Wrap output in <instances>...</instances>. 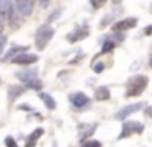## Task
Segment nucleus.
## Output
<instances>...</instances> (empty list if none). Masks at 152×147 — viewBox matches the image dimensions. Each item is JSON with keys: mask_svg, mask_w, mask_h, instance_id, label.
<instances>
[{"mask_svg": "<svg viewBox=\"0 0 152 147\" xmlns=\"http://www.w3.org/2000/svg\"><path fill=\"white\" fill-rule=\"evenodd\" d=\"M149 83V78L145 75H134L131 80L128 82V88H126V97L132 98V97H139L144 93L145 87Z\"/></svg>", "mask_w": 152, "mask_h": 147, "instance_id": "nucleus-1", "label": "nucleus"}, {"mask_svg": "<svg viewBox=\"0 0 152 147\" xmlns=\"http://www.w3.org/2000/svg\"><path fill=\"white\" fill-rule=\"evenodd\" d=\"M53 36H54V28L53 26H49V25L39 26L38 31H36V36H34V44H36L38 51H43V49L49 44V41L53 39Z\"/></svg>", "mask_w": 152, "mask_h": 147, "instance_id": "nucleus-2", "label": "nucleus"}, {"mask_svg": "<svg viewBox=\"0 0 152 147\" xmlns=\"http://www.w3.org/2000/svg\"><path fill=\"white\" fill-rule=\"evenodd\" d=\"M144 131V124L139 123V121H126L123 124V131L118 136V139H124V137H129L132 134H141Z\"/></svg>", "mask_w": 152, "mask_h": 147, "instance_id": "nucleus-3", "label": "nucleus"}, {"mask_svg": "<svg viewBox=\"0 0 152 147\" xmlns=\"http://www.w3.org/2000/svg\"><path fill=\"white\" fill-rule=\"evenodd\" d=\"M88 33H90V29H88V26H87V25H79V26L74 28L72 33L67 34V41H69V42H75V41H80V39H85L87 36H88Z\"/></svg>", "mask_w": 152, "mask_h": 147, "instance_id": "nucleus-4", "label": "nucleus"}, {"mask_svg": "<svg viewBox=\"0 0 152 147\" xmlns=\"http://www.w3.org/2000/svg\"><path fill=\"white\" fill-rule=\"evenodd\" d=\"M69 101L72 103V106H75V108H87L90 103V98L87 97L85 93H82V91H75V93L69 95Z\"/></svg>", "mask_w": 152, "mask_h": 147, "instance_id": "nucleus-5", "label": "nucleus"}, {"mask_svg": "<svg viewBox=\"0 0 152 147\" xmlns=\"http://www.w3.org/2000/svg\"><path fill=\"white\" fill-rule=\"evenodd\" d=\"M136 25H137V18L129 16V18H124V20H118V21L113 25V29L118 31V33H124V31H128V29L134 28Z\"/></svg>", "mask_w": 152, "mask_h": 147, "instance_id": "nucleus-6", "label": "nucleus"}, {"mask_svg": "<svg viewBox=\"0 0 152 147\" xmlns=\"http://www.w3.org/2000/svg\"><path fill=\"white\" fill-rule=\"evenodd\" d=\"M144 108V103H132V105H128V106H124V108H121V110L118 111V113L115 114V118L116 119H126L128 116H131L132 113H136V111H139V110H142Z\"/></svg>", "mask_w": 152, "mask_h": 147, "instance_id": "nucleus-7", "label": "nucleus"}, {"mask_svg": "<svg viewBox=\"0 0 152 147\" xmlns=\"http://www.w3.org/2000/svg\"><path fill=\"white\" fill-rule=\"evenodd\" d=\"M33 7H34V2H30V0H20V2H15V8L20 15H31L33 12Z\"/></svg>", "mask_w": 152, "mask_h": 147, "instance_id": "nucleus-8", "label": "nucleus"}, {"mask_svg": "<svg viewBox=\"0 0 152 147\" xmlns=\"http://www.w3.org/2000/svg\"><path fill=\"white\" fill-rule=\"evenodd\" d=\"M13 64H18V65H30V64H34V62H38V56L36 54H21V56H17V57L13 59Z\"/></svg>", "mask_w": 152, "mask_h": 147, "instance_id": "nucleus-9", "label": "nucleus"}, {"mask_svg": "<svg viewBox=\"0 0 152 147\" xmlns=\"http://www.w3.org/2000/svg\"><path fill=\"white\" fill-rule=\"evenodd\" d=\"M17 77L20 78L21 82L28 83L31 80H36L38 78V70L36 69H26V70H21V72H17Z\"/></svg>", "mask_w": 152, "mask_h": 147, "instance_id": "nucleus-10", "label": "nucleus"}, {"mask_svg": "<svg viewBox=\"0 0 152 147\" xmlns=\"http://www.w3.org/2000/svg\"><path fill=\"white\" fill-rule=\"evenodd\" d=\"M23 91H25V87H21V85H10L8 87V100L10 101H15L20 95H23Z\"/></svg>", "mask_w": 152, "mask_h": 147, "instance_id": "nucleus-11", "label": "nucleus"}, {"mask_svg": "<svg viewBox=\"0 0 152 147\" xmlns=\"http://www.w3.org/2000/svg\"><path fill=\"white\" fill-rule=\"evenodd\" d=\"M23 51H28V46H15V48H12L10 51L5 54L4 61H8V59H10V61H13V59L17 57V54H20V56L25 54Z\"/></svg>", "mask_w": 152, "mask_h": 147, "instance_id": "nucleus-12", "label": "nucleus"}, {"mask_svg": "<svg viewBox=\"0 0 152 147\" xmlns=\"http://www.w3.org/2000/svg\"><path fill=\"white\" fill-rule=\"evenodd\" d=\"M111 97V93H110V88L105 87V85H102V87H98L95 90V100L96 101H105L108 100V98Z\"/></svg>", "mask_w": 152, "mask_h": 147, "instance_id": "nucleus-13", "label": "nucleus"}, {"mask_svg": "<svg viewBox=\"0 0 152 147\" xmlns=\"http://www.w3.org/2000/svg\"><path fill=\"white\" fill-rule=\"evenodd\" d=\"M44 134V129L43 127H36V129L33 131V132L30 134V137H28V144H26V147H34V144H36V140L39 139L41 136Z\"/></svg>", "mask_w": 152, "mask_h": 147, "instance_id": "nucleus-14", "label": "nucleus"}, {"mask_svg": "<svg viewBox=\"0 0 152 147\" xmlns=\"http://www.w3.org/2000/svg\"><path fill=\"white\" fill-rule=\"evenodd\" d=\"M39 98L43 100V103L46 105L48 110H56V100L49 93H39Z\"/></svg>", "mask_w": 152, "mask_h": 147, "instance_id": "nucleus-15", "label": "nucleus"}, {"mask_svg": "<svg viewBox=\"0 0 152 147\" xmlns=\"http://www.w3.org/2000/svg\"><path fill=\"white\" fill-rule=\"evenodd\" d=\"M82 147H102V142L96 139H88V140H82Z\"/></svg>", "mask_w": 152, "mask_h": 147, "instance_id": "nucleus-16", "label": "nucleus"}, {"mask_svg": "<svg viewBox=\"0 0 152 147\" xmlns=\"http://www.w3.org/2000/svg\"><path fill=\"white\" fill-rule=\"evenodd\" d=\"M26 85L28 88H33V90H41V88H43V82L41 80H31V82H28V83H25Z\"/></svg>", "mask_w": 152, "mask_h": 147, "instance_id": "nucleus-17", "label": "nucleus"}, {"mask_svg": "<svg viewBox=\"0 0 152 147\" xmlns=\"http://www.w3.org/2000/svg\"><path fill=\"white\" fill-rule=\"evenodd\" d=\"M115 42H113V41H110V39H106V41L105 42H103V48H102V54H106V52H110V51H111V49L113 48H115Z\"/></svg>", "mask_w": 152, "mask_h": 147, "instance_id": "nucleus-18", "label": "nucleus"}, {"mask_svg": "<svg viewBox=\"0 0 152 147\" xmlns=\"http://www.w3.org/2000/svg\"><path fill=\"white\" fill-rule=\"evenodd\" d=\"M62 15V10L61 8H57V10H54L53 13H51L49 16H48V25H49V23H53V21H56L57 18H59V16Z\"/></svg>", "mask_w": 152, "mask_h": 147, "instance_id": "nucleus-19", "label": "nucleus"}, {"mask_svg": "<svg viewBox=\"0 0 152 147\" xmlns=\"http://www.w3.org/2000/svg\"><path fill=\"white\" fill-rule=\"evenodd\" d=\"M92 69L96 72V74H100V72L105 70V62H96V64H93V65H92Z\"/></svg>", "mask_w": 152, "mask_h": 147, "instance_id": "nucleus-20", "label": "nucleus"}, {"mask_svg": "<svg viewBox=\"0 0 152 147\" xmlns=\"http://www.w3.org/2000/svg\"><path fill=\"white\" fill-rule=\"evenodd\" d=\"M115 18V15H113V13H110V15H106L105 18L102 20V23H100V28H105L106 26V23H111V20Z\"/></svg>", "mask_w": 152, "mask_h": 147, "instance_id": "nucleus-21", "label": "nucleus"}, {"mask_svg": "<svg viewBox=\"0 0 152 147\" xmlns=\"http://www.w3.org/2000/svg\"><path fill=\"white\" fill-rule=\"evenodd\" d=\"M5 146H7V147H18L17 142H15V139H13V137H10V136L5 137Z\"/></svg>", "mask_w": 152, "mask_h": 147, "instance_id": "nucleus-22", "label": "nucleus"}, {"mask_svg": "<svg viewBox=\"0 0 152 147\" xmlns=\"http://www.w3.org/2000/svg\"><path fill=\"white\" fill-rule=\"evenodd\" d=\"M5 46H7V38H5V36H0V54L4 52Z\"/></svg>", "mask_w": 152, "mask_h": 147, "instance_id": "nucleus-23", "label": "nucleus"}, {"mask_svg": "<svg viewBox=\"0 0 152 147\" xmlns=\"http://www.w3.org/2000/svg\"><path fill=\"white\" fill-rule=\"evenodd\" d=\"M103 5H105V2H95V0L92 2V7H93V8H100V7H103Z\"/></svg>", "mask_w": 152, "mask_h": 147, "instance_id": "nucleus-24", "label": "nucleus"}, {"mask_svg": "<svg viewBox=\"0 0 152 147\" xmlns=\"http://www.w3.org/2000/svg\"><path fill=\"white\" fill-rule=\"evenodd\" d=\"M145 116L152 118V106H147V108H145Z\"/></svg>", "mask_w": 152, "mask_h": 147, "instance_id": "nucleus-25", "label": "nucleus"}, {"mask_svg": "<svg viewBox=\"0 0 152 147\" xmlns=\"http://www.w3.org/2000/svg\"><path fill=\"white\" fill-rule=\"evenodd\" d=\"M144 33H145V34H152V25L149 26V28H145V29H144Z\"/></svg>", "mask_w": 152, "mask_h": 147, "instance_id": "nucleus-26", "label": "nucleus"}, {"mask_svg": "<svg viewBox=\"0 0 152 147\" xmlns=\"http://www.w3.org/2000/svg\"><path fill=\"white\" fill-rule=\"evenodd\" d=\"M149 64H151V67H152V57H151V61H149Z\"/></svg>", "mask_w": 152, "mask_h": 147, "instance_id": "nucleus-27", "label": "nucleus"}, {"mask_svg": "<svg viewBox=\"0 0 152 147\" xmlns=\"http://www.w3.org/2000/svg\"><path fill=\"white\" fill-rule=\"evenodd\" d=\"M151 12H152V5H151Z\"/></svg>", "mask_w": 152, "mask_h": 147, "instance_id": "nucleus-28", "label": "nucleus"}, {"mask_svg": "<svg viewBox=\"0 0 152 147\" xmlns=\"http://www.w3.org/2000/svg\"><path fill=\"white\" fill-rule=\"evenodd\" d=\"M0 13H2V12H0Z\"/></svg>", "mask_w": 152, "mask_h": 147, "instance_id": "nucleus-29", "label": "nucleus"}]
</instances>
